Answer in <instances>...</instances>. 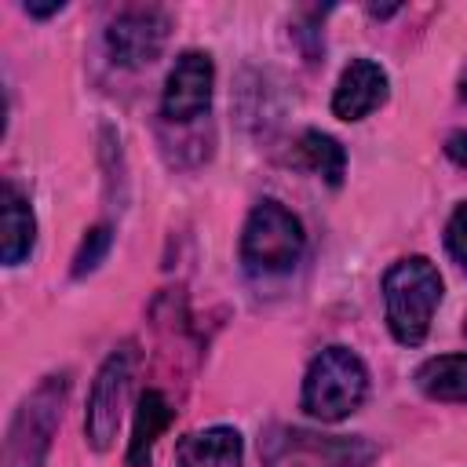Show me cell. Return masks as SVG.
<instances>
[{"label":"cell","instance_id":"cell-1","mask_svg":"<svg viewBox=\"0 0 467 467\" xmlns=\"http://www.w3.org/2000/svg\"><path fill=\"white\" fill-rule=\"evenodd\" d=\"M387 325L401 347H420L431 332V317L441 303V274L431 259L409 255L383 274Z\"/></svg>","mask_w":467,"mask_h":467},{"label":"cell","instance_id":"cell-2","mask_svg":"<svg viewBox=\"0 0 467 467\" xmlns=\"http://www.w3.org/2000/svg\"><path fill=\"white\" fill-rule=\"evenodd\" d=\"M365 394H368L365 361L347 347H325L303 376L299 405L306 416H314L321 423H339L361 409Z\"/></svg>","mask_w":467,"mask_h":467},{"label":"cell","instance_id":"cell-3","mask_svg":"<svg viewBox=\"0 0 467 467\" xmlns=\"http://www.w3.org/2000/svg\"><path fill=\"white\" fill-rule=\"evenodd\" d=\"M266 467H368L376 460L372 441L317 434L303 427H270L259 441Z\"/></svg>","mask_w":467,"mask_h":467},{"label":"cell","instance_id":"cell-4","mask_svg":"<svg viewBox=\"0 0 467 467\" xmlns=\"http://www.w3.org/2000/svg\"><path fill=\"white\" fill-rule=\"evenodd\" d=\"M306 248L303 223L281 201H259L241 230V259L255 274H285Z\"/></svg>","mask_w":467,"mask_h":467},{"label":"cell","instance_id":"cell-5","mask_svg":"<svg viewBox=\"0 0 467 467\" xmlns=\"http://www.w3.org/2000/svg\"><path fill=\"white\" fill-rule=\"evenodd\" d=\"M66 376H47L15 412L11 431L4 438V467H44L55 423L62 416Z\"/></svg>","mask_w":467,"mask_h":467},{"label":"cell","instance_id":"cell-6","mask_svg":"<svg viewBox=\"0 0 467 467\" xmlns=\"http://www.w3.org/2000/svg\"><path fill=\"white\" fill-rule=\"evenodd\" d=\"M135 361H139L135 343H120L117 350H109V358L95 372L88 409H84V434H88V445L95 452H106L117 438L120 409H124V398H128V387H131Z\"/></svg>","mask_w":467,"mask_h":467},{"label":"cell","instance_id":"cell-7","mask_svg":"<svg viewBox=\"0 0 467 467\" xmlns=\"http://www.w3.org/2000/svg\"><path fill=\"white\" fill-rule=\"evenodd\" d=\"M168 29H171V22H168L164 11H157V7H128L109 22L106 47H109L117 66L142 69V66L161 58V51L168 44Z\"/></svg>","mask_w":467,"mask_h":467},{"label":"cell","instance_id":"cell-8","mask_svg":"<svg viewBox=\"0 0 467 467\" xmlns=\"http://www.w3.org/2000/svg\"><path fill=\"white\" fill-rule=\"evenodd\" d=\"M212 58L204 51H182L164 80V95H161V109L168 120H193L201 113H208L212 106Z\"/></svg>","mask_w":467,"mask_h":467},{"label":"cell","instance_id":"cell-9","mask_svg":"<svg viewBox=\"0 0 467 467\" xmlns=\"http://www.w3.org/2000/svg\"><path fill=\"white\" fill-rule=\"evenodd\" d=\"M387 73L379 62L372 58H354L343 73H339V84L332 91V113L339 120H361L368 117L372 109H379L387 102Z\"/></svg>","mask_w":467,"mask_h":467},{"label":"cell","instance_id":"cell-10","mask_svg":"<svg viewBox=\"0 0 467 467\" xmlns=\"http://www.w3.org/2000/svg\"><path fill=\"white\" fill-rule=\"evenodd\" d=\"M244 441L234 427L193 431L175 445V467H241Z\"/></svg>","mask_w":467,"mask_h":467},{"label":"cell","instance_id":"cell-11","mask_svg":"<svg viewBox=\"0 0 467 467\" xmlns=\"http://www.w3.org/2000/svg\"><path fill=\"white\" fill-rule=\"evenodd\" d=\"M171 423V405L161 390H142L139 398V412H135V427H131V441H128V467H146L153 456L157 438L164 434V427Z\"/></svg>","mask_w":467,"mask_h":467},{"label":"cell","instance_id":"cell-12","mask_svg":"<svg viewBox=\"0 0 467 467\" xmlns=\"http://www.w3.org/2000/svg\"><path fill=\"white\" fill-rule=\"evenodd\" d=\"M33 241H36V219H33V208L29 201L11 186L4 182V237H0V255L7 266H18L29 252H33Z\"/></svg>","mask_w":467,"mask_h":467},{"label":"cell","instance_id":"cell-13","mask_svg":"<svg viewBox=\"0 0 467 467\" xmlns=\"http://www.w3.org/2000/svg\"><path fill=\"white\" fill-rule=\"evenodd\" d=\"M416 387L434 401H467V354H438L416 368Z\"/></svg>","mask_w":467,"mask_h":467},{"label":"cell","instance_id":"cell-14","mask_svg":"<svg viewBox=\"0 0 467 467\" xmlns=\"http://www.w3.org/2000/svg\"><path fill=\"white\" fill-rule=\"evenodd\" d=\"M296 164L321 175L328 186H339L343 182V171H347V153L343 146L325 135V131H303L296 139Z\"/></svg>","mask_w":467,"mask_h":467},{"label":"cell","instance_id":"cell-15","mask_svg":"<svg viewBox=\"0 0 467 467\" xmlns=\"http://www.w3.org/2000/svg\"><path fill=\"white\" fill-rule=\"evenodd\" d=\"M109 252V226H95V230H88V237L80 241V248H77V259H73V274L80 277V274H88V270H95L99 266V259Z\"/></svg>","mask_w":467,"mask_h":467},{"label":"cell","instance_id":"cell-16","mask_svg":"<svg viewBox=\"0 0 467 467\" xmlns=\"http://www.w3.org/2000/svg\"><path fill=\"white\" fill-rule=\"evenodd\" d=\"M445 248H449V255L460 263V270L467 274V201L456 204V212L449 215V226H445Z\"/></svg>","mask_w":467,"mask_h":467},{"label":"cell","instance_id":"cell-17","mask_svg":"<svg viewBox=\"0 0 467 467\" xmlns=\"http://www.w3.org/2000/svg\"><path fill=\"white\" fill-rule=\"evenodd\" d=\"M445 153L456 161V164H467V131H452L445 139Z\"/></svg>","mask_w":467,"mask_h":467},{"label":"cell","instance_id":"cell-18","mask_svg":"<svg viewBox=\"0 0 467 467\" xmlns=\"http://www.w3.org/2000/svg\"><path fill=\"white\" fill-rule=\"evenodd\" d=\"M66 4L62 0H51V4H26V11L33 15V18H47V15H58Z\"/></svg>","mask_w":467,"mask_h":467},{"label":"cell","instance_id":"cell-19","mask_svg":"<svg viewBox=\"0 0 467 467\" xmlns=\"http://www.w3.org/2000/svg\"><path fill=\"white\" fill-rule=\"evenodd\" d=\"M463 332H467V321H463Z\"/></svg>","mask_w":467,"mask_h":467}]
</instances>
